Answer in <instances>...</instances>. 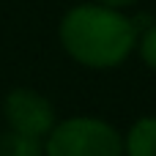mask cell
Instances as JSON below:
<instances>
[{"mask_svg":"<svg viewBox=\"0 0 156 156\" xmlns=\"http://www.w3.org/2000/svg\"><path fill=\"white\" fill-rule=\"evenodd\" d=\"M140 55H143V60L151 69H156V25L143 30V36H140Z\"/></svg>","mask_w":156,"mask_h":156,"instance_id":"obj_6","label":"cell"},{"mask_svg":"<svg viewBox=\"0 0 156 156\" xmlns=\"http://www.w3.org/2000/svg\"><path fill=\"white\" fill-rule=\"evenodd\" d=\"M126 156H156V118H140L123 140Z\"/></svg>","mask_w":156,"mask_h":156,"instance_id":"obj_4","label":"cell"},{"mask_svg":"<svg viewBox=\"0 0 156 156\" xmlns=\"http://www.w3.org/2000/svg\"><path fill=\"white\" fill-rule=\"evenodd\" d=\"M137 25L121 8H110L101 3H82L66 11L60 19V44L63 49L82 66L90 69H112L121 66L134 44Z\"/></svg>","mask_w":156,"mask_h":156,"instance_id":"obj_1","label":"cell"},{"mask_svg":"<svg viewBox=\"0 0 156 156\" xmlns=\"http://www.w3.org/2000/svg\"><path fill=\"white\" fill-rule=\"evenodd\" d=\"M47 156H123L121 134L101 118H69L52 126Z\"/></svg>","mask_w":156,"mask_h":156,"instance_id":"obj_2","label":"cell"},{"mask_svg":"<svg viewBox=\"0 0 156 156\" xmlns=\"http://www.w3.org/2000/svg\"><path fill=\"white\" fill-rule=\"evenodd\" d=\"M3 112L8 118V126L14 132H22V134H30V137H47L55 126V110L52 104L30 90V88H16L5 96V104H3Z\"/></svg>","mask_w":156,"mask_h":156,"instance_id":"obj_3","label":"cell"},{"mask_svg":"<svg viewBox=\"0 0 156 156\" xmlns=\"http://www.w3.org/2000/svg\"><path fill=\"white\" fill-rule=\"evenodd\" d=\"M41 137H30L14 129L0 137V156H41Z\"/></svg>","mask_w":156,"mask_h":156,"instance_id":"obj_5","label":"cell"},{"mask_svg":"<svg viewBox=\"0 0 156 156\" xmlns=\"http://www.w3.org/2000/svg\"><path fill=\"white\" fill-rule=\"evenodd\" d=\"M101 5H110V8H126V5H134L137 0H96Z\"/></svg>","mask_w":156,"mask_h":156,"instance_id":"obj_7","label":"cell"}]
</instances>
